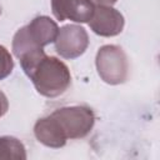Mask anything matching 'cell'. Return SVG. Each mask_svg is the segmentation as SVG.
<instances>
[{"mask_svg":"<svg viewBox=\"0 0 160 160\" xmlns=\"http://www.w3.org/2000/svg\"><path fill=\"white\" fill-rule=\"evenodd\" d=\"M59 28L49 16H36L28 25L20 28L12 39V52L20 59L30 52L42 50L50 42H54Z\"/></svg>","mask_w":160,"mask_h":160,"instance_id":"obj_3","label":"cell"},{"mask_svg":"<svg viewBox=\"0 0 160 160\" xmlns=\"http://www.w3.org/2000/svg\"><path fill=\"white\" fill-rule=\"evenodd\" d=\"M0 159L25 160L26 151L24 144L14 136L0 138Z\"/></svg>","mask_w":160,"mask_h":160,"instance_id":"obj_8","label":"cell"},{"mask_svg":"<svg viewBox=\"0 0 160 160\" xmlns=\"http://www.w3.org/2000/svg\"><path fill=\"white\" fill-rule=\"evenodd\" d=\"M8 109H9V101H8V98H6V95L0 90V118L4 116V115L6 114Z\"/></svg>","mask_w":160,"mask_h":160,"instance_id":"obj_10","label":"cell"},{"mask_svg":"<svg viewBox=\"0 0 160 160\" xmlns=\"http://www.w3.org/2000/svg\"><path fill=\"white\" fill-rule=\"evenodd\" d=\"M124 16L122 14L114 9L112 6H102L96 5L94 9V14L89 20L90 29L100 36H116L124 29Z\"/></svg>","mask_w":160,"mask_h":160,"instance_id":"obj_6","label":"cell"},{"mask_svg":"<svg viewBox=\"0 0 160 160\" xmlns=\"http://www.w3.org/2000/svg\"><path fill=\"white\" fill-rule=\"evenodd\" d=\"M0 15H1V5H0Z\"/></svg>","mask_w":160,"mask_h":160,"instance_id":"obj_12","label":"cell"},{"mask_svg":"<svg viewBox=\"0 0 160 160\" xmlns=\"http://www.w3.org/2000/svg\"><path fill=\"white\" fill-rule=\"evenodd\" d=\"M55 50L64 59H76L81 56L89 45L86 30L79 25H65L59 29L55 39Z\"/></svg>","mask_w":160,"mask_h":160,"instance_id":"obj_5","label":"cell"},{"mask_svg":"<svg viewBox=\"0 0 160 160\" xmlns=\"http://www.w3.org/2000/svg\"><path fill=\"white\" fill-rule=\"evenodd\" d=\"M95 115L88 106L75 105L56 109L50 115L41 118L34 126L39 142L49 148H62L70 139H82L92 129Z\"/></svg>","mask_w":160,"mask_h":160,"instance_id":"obj_1","label":"cell"},{"mask_svg":"<svg viewBox=\"0 0 160 160\" xmlns=\"http://www.w3.org/2000/svg\"><path fill=\"white\" fill-rule=\"evenodd\" d=\"M26 76L36 91L46 98L62 95L71 84V74L65 62L45 54L44 49L30 52L19 59Z\"/></svg>","mask_w":160,"mask_h":160,"instance_id":"obj_2","label":"cell"},{"mask_svg":"<svg viewBox=\"0 0 160 160\" xmlns=\"http://www.w3.org/2000/svg\"><path fill=\"white\" fill-rule=\"evenodd\" d=\"M99 76L110 85L122 84L128 79L129 62L126 54L120 46L104 45L99 49L95 59Z\"/></svg>","mask_w":160,"mask_h":160,"instance_id":"obj_4","label":"cell"},{"mask_svg":"<svg viewBox=\"0 0 160 160\" xmlns=\"http://www.w3.org/2000/svg\"><path fill=\"white\" fill-rule=\"evenodd\" d=\"M95 5L90 0H51V11L60 20L75 22H89Z\"/></svg>","mask_w":160,"mask_h":160,"instance_id":"obj_7","label":"cell"},{"mask_svg":"<svg viewBox=\"0 0 160 160\" xmlns=\"http://www.w3.org/2000/svg\"><path fill=\"white\" fill-rule=\"evenodd\" d=\"M14 69V60L9 50L0 45V80L8 78Z\"/></svg>","mask_w":160,"mask_h":160,"instance_id":"obj_9","label":"cell"},{"mask_svg":"<svg viewBox=\"0 0 160 160\" xmlns=\"http://www.w3.org/2000/svg\"><path fill=\"white\" fill-rule=\"evenodd\" d=\"M95 6L96 5H102V6H112L118 0H90Z\"/></svg>","mask_w":160,"mask_h":160,"instance_id":"obj_11","label":"cell"}]
</instances>
